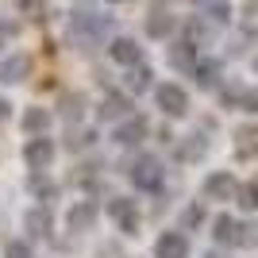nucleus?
Segmentation results:
<instances>
[{"label": "nucleus", "instance_id": "obj_1", "mask_svg": "<svg viewBox=\"0 0 258 258\" xmlns=\"http://www.w3.org/2000/svg\"><path fill=\"white\" fill-rule=\"evenodd\" d=\"M131 181L139 185V189H147V193H154L162 185V162L154 158V154H143V158L131 162Z\"/></svg>", "mask_w": 258, "mask_h": 258}, {"label": "nucleus", "instance_id": "obj_2", "mask_svg": "<svg viewBox=\"0 0 258 258\" xmlns=\"http://www.w3.org/2000/svg\"><path fill=\"white\" fill-rule=\"evenodd\" d=\"M154 100H158V108L166 116H173V119L189 112V93H185L181 85H173V81H166V85L154 89Z\"/></svg>", "mask_w": 258, "mask_h": 258}, {"label": "nucleus", "instance_id": "obj_3", "mask_svg": "<svg viewBox=\"0 0 258 258\" xmlns=\"http://www.w3.org/2000/svg\"><path fill=\"white\" fill-rule=\"evenodd\" d=\"M235 193H239V181L227 170H216V173L205 177V197L208 201H235Z\"/></svg>", "mask_w": 258, "mask_h": 258}, {"label": "nucleus", "instance_id": "obj_4", "mask_svg": "<svg viewBox=\"0 0 258 258\" xmlns=\"http://www.w3.org/2000/svg\"><path fill=\"white\" fill-rule=\"evenodd\" d=\"M243 231H247V224H239L235 216H216L212 224V239L220 247H243Z\"/></svg>", "mask_w": 258, "mask_h": 258}, {"label": "nucleus", "instance_id": "obj_5", "mask_svg": "<svg viewBox=\"0 0 258 258\" xmlns=\"http://www.w3.org/2000/svg\"><path fill=\"white\" fill-rule=\"evenodd\" d=\"M23 162H27L31 170H46V166L54 162V143L46 139V135L27 139V147H23Z\"/></svg>", "mask_w": 258, "mask_h": 258}, {"label": "nucleus", "instance_id": "obj_6", "mask_svg": "<svg viewBox=\"0 0 258 258\" xmlns=\"http://www.w3.org/2000/svg\"><path fill=\"white\" fill-rule=\"evenodd\" d=\"M154 258H189V239L181 231H162L154 243Z\"/></svg>", "mask_w": 258, "mask_h": 258}, {"label": "nucleus", "instance_id": "obj_7", "mask_svg": "<svg viewBox=\"0 0 258 258\" xmlns=\"http://www.w3.org/2000/svg\"><path fill=\"white\" fill-rule=\"evenodd\" d=\"M31 77V54H12L8 62L0 66V81H8V85H20Z\"/></svg>", "mask_w": 258, "mask_h": 258}, {"label": "nucleus", "instance_id": "obj_8", "mask_svg": "<svg viewBox=\"0 0 258 258\" xmlns=\"http://www.w3.org/2000/svg\"><path fill=\"white\" fill-rule=\"evenodd\" d=\"M143 135H147V119H143V116H123V123L116 127V135H112V139H116L119 147H135Z\"/></svg>", "mask_w": 258, "mask_h": 258}, {"label": "nucleus", "instance_id": "obj_9", "mask_svg": "<svg viewBox=\"0 0 258 258\" xmlns=\"http://www.w3.org/2000/svg\"><path fill=\"white\" fill-rule=\"evenodd\" d=\"M108 54H112V62H119V66H135L143 58V46L135 43V39H112V43H108Z\"/></svg>", "mask_w": 258, "mask_h": 258}, {"label": "nucleus", "instance_id": "obj_10", "mask_svg": "<svg viewBox=\"0 0 258 258\" xmlns=\"http://www.w3.org/2000/svg\"><path fill=\"white\" fill-rule=\"evenodd\" d=\"M23 227H27V231H31L35 239H46L54 231V216H50V208H31V212L23 216Z\"/></svg>", "mask_w": 258, "mask_h": 258}, {"label": "nucleus", "instance_id": "obj_11", "mask_svg": "<svg viewBox=\"0 0 258 258\" xmlns=\"http://www.w3.org/2000/svg\"><path fill=\"white\" fill-rule=\"evenodd\" d=\"M108 216H112V220H119V224H123V231H135V227H139L135 201H127V197H116V201L108 205Z\"/></svg>", "mask_w": 258, "mask_h": 258}, {"label": "nucleus", "instance_id": "obj_12", "mask_svg": "<svg viewBox=\"0 0 258 258\" xmlns=\"http://www.w3.org/2000/svg\"><path fill=\"white\" fill-rule=\"evenodd\" d=\"M97 224V205L93 201H81V205L70 208V231H93Z\"/></svg>", "mask_w": 258, "mask_h": 258}, {"label": "nucleus", "instance_id": "obj_13", "mask_svg": "<svg viewBox=\"0 0 258 258\" xmlns=\"http://www.w3.org/2000/svg\"><path fill=\"white\" fill-rule=\"evenodd\" d=\"M170 66H173V70L193 74V70H197V43H173L170 46Z\"/></svg>", "mask_w": 258, "mask_h": 258}, {"label": "nucleus", "instance_id": "obj_14", "mask_svg": "<svg viewBox=\"0 0 258 258\" xmlns=\"http://www.w3.org/2000/svg\"><path fill=\"white\" fill-rule=\"evenodd\" d=\"M20 127L27 131V135H43V131L50 127V108H27L20 116Z\"/></svg>", "mask_w": 258, "mask_h": 258}, {"label": "nucleus", "instance_id": "obj_15", "mask_svg": "<svg viewBox=\"0 0 258 258\" xmlns=\"http://www.w3.org/2000/svg\"><path fill=\"white\" fill-rule=\"evenodd\" d=\"M127 112H131V104H127L123 93H108V97L100 100V119H123Z\"/></svg>", "mask_w": 258, "mask_h": 258}, {"label": "nucleus", "instance_id": "obj_16", "mask_svg": "<svg viewBox=\"0 0 258 258\" xmlns=\"http://www.w3.org/2000/svg\"><path fill=\"white\" fill-rule=\"evenodd\" d=\"M58 116L70 119V123L81 119V116H85V97H81V93H62V100H58Z\"/></svg>", "mask_w": 258, "mask_h": 258}, {"label": "nucleus", "instance_id": "obj_17", "mask_svg": "<svg viewBox=\"0 0 258 258\" xmlns=\"http://www.w3.org/2000/svg\"><path fill=\"white\" fill-rule=\"evenodd\" d=\"M27 189H31V197H35V201H43V205H50L54 197H58V185H54V181H46V177H43V170H35V177L27 181Z\"/></svg>", "mask_w": 258, "mask_h": 258}, {"label": "nucleus", "instance_id": "obj_18", "mask_svg": "<svg viewBox=\"0 0 258 258\" xmlns=\"http://www.w3.org/2000/svg\"><path fill=\"white\" fill-rule=\"evenodd\" d=\"M154 85V74H151V66H131V74H127V89L131 93H147V89Z\"/></svg>", "mask_w": 258, "mask_h": 258}, {"label": "nucleus", "instance_id": "obj_19", "mask_svg": "<svg viewBox=\"0 0 258 258\" xmlns=\"http://www.w3.org/2000/svg\"><path fill=\"white\" fill-rule=\"evenodd\" d=\"M193 77H197V85H201V89H216V85H220V62H197Z\"/></svg>", "mask_w": 258, "mask_h": 258}, {"label": "nucleus", "instance_id": "obj_20", "mask_svg": "<svg viewBox=\"0 0 258 258\" xmlns=\"http://www.w3.org/2000/svg\"><path fill=\"white\" fill-rule=\"evenodd\" d=\"M170 31H173V16L170 12H154L151 20H147V35H151V39H166Z\"/></svg>", "mask_w": 258, "mask_h": 258}, {"label": "nucleus", "instance_id": "obj_21", "mask_svg": "<svg viewBox=\"0 0 258 258\" xmlns=\"http://www.w3.org/2000/svg\"><path fill=\"white\" fill-rule=\"evenodd\" d=\"M208 151V139H201V135H189V139L177 147V158H185V162H193V158H201V154Z\"/></svg>", "mask_w": 258, "mask_h": 258}, {"label": "nucleus", "instance_id": "obj_22", "mask_svg": "<svg viewBox=\"0 0 258 258\" xmlns=\"http://www.w3.org/2000/svg\"><path fill=\"white\" fill-rule=\"evenodd\" d=\"M235 139H239V143H235V154H239V158H247V154L258 151V127H243Z\"/></svg>", "mask_w": 258, "mask_h": 258}, {"label": "nucleus", "instance_id": "obj_23", "mask_svg": "<svg viewBox=\"0 0 258 258\" xmlns=\"http://www.w3.org/2000/svg\"><path fill=\"white\" fill-rule=\"evenodd\" d=\"M235 201H239V208H247V212H254V208H258V185H239Z\"/></svg>", "mask_w": 258, "mask_h": 258}, {"label": "nucleus", "instance_id": "obj_24", "mask_svg": "<svg viewBox=\"0 0 258 258\" xmlns=\"http://www.w3.org/2000/svg\"><path fill=\"white\" fill-rule=\"evenodd\" d=\"M93 139H97L93 131H70L66 147H70V151H85V147H93Z\"/></svg>", "mask_w": 258, "mask_h": 258}, {"label": "nucleus", "instance_id": "obj_25", "mask_svg": "<svg viewBox=\"0 0 258 258\" xmlns=\"http://www.w3.org/2000/svg\"><path fill=\"white\" fill-rule=\"evenodd\" d=\"M4 258H31V247L20 243V239H12L8 247H4Z\"/></svg>", "mask_w": 258, "mask_h": 258}, {"label": "nucleus", "instance_id": "obj_26", "mask_svg": "<svg viewBox=\"0 0 258 258\" xmlns=\"http://www.w3.org/2000/svg\"><path fill=\"white\" fill-rule=\"evenodd\" d=\"M208 20L212 23H227V4L224 0H212V4H208Z\"/></svg>", "mask_w": 258, "mask_h": 258}, {"label": "nucleus", "instance_id": "obj_27", "mask_svg": "<svg viewBox=\"0 0 258 258\" xmlns=\"http://www.w3.org/2000/svg\"><path fill=\"white\" fill-rule=\"evenodd\" d=\"M239 104L247 108V112H258V89H250V93H243V100Z\"/></svg>", "mask_w": 258, "mask_h": 258}, {"label": "nucleus", "instance_id": "obj_28", "mask_svg": "<svg viewBox=\"0 0 258 258\" xmlns=\"http://www.w3.org/2000/svg\"><path fill=\"white\" fill-rule=\"evenodd\" d=\"M201 220H205V208H201V205H193L189 212H185V224H189V227H193V224H201Z\"/></svg>", "mask_w": 258, "mask_h": 258}, {"label": "nucleus", "instance_id": "obj_29", "mask_svg": "<svg viewBox=\"0 0 258 258\" xmlns=\"http://www.w3.org/2000/svg\"><path fill=\"white\" fill-rule=\"evenodd\" d=\"M12 31H16V23H8V20H0V46L12 39Z\"/></svg>", "mask_w": 258, "mask_h": 258}, {"label": "nucleus", "instance_id": "obj_30", "mask_svg": "<svg viewBox=\"0 0 258 258\" xmlns=\"http://www.w3.org/2000/svg\"><path fill=\"white\" fill-rule=\"evenodd\" d=\"M12 116V104H8V100H4V97H0V123H4V119H8Z\"/></svg>", "mask_w": 258, "mask_h": 258}, {"label": "nucleus", "instance_id": "obj_31", "mask_svg": "<svg viewBox=\"0 0 258 258\" xmlns=\"http://www.w3.org/2000/svg\"><path fill=\"white\" fill-rule=\"evenodd\" d=\"M254 74H258V54H254Z\"/></svg>", "mask_w": 258, "mask_h": 258}, {"label": "nucleus", "instance_id": "obj_32", "mask_svg": "<svg viewBox=\"0 0 258 258\" xmlns=\"http://www.w3.org/2000/svg\"><path fill=\"white\" fill-rule=\"evenodd\" d=\"M112 4H123V0H112Z\"/></svg>", "mask_w": 258, "mask_h": 258}]
</instances>
